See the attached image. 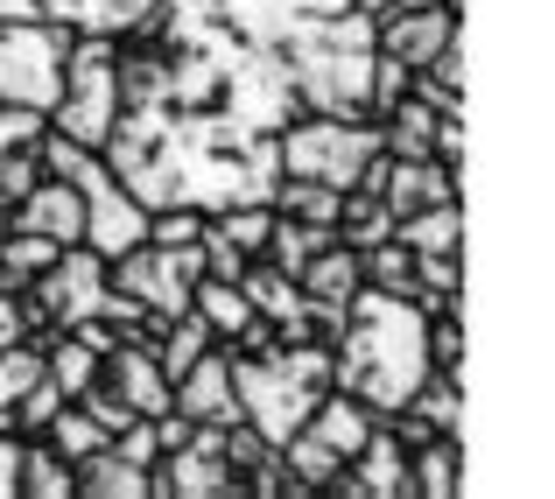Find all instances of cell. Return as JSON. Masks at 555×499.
<instances>
[{
	"instance_id": "obj_10",
	"label": "cell",
	"mask_w": 555,
	"mask_h": 499,
	"mask_svg": "<svg viewBox=\"0 0 555 499\" xmlns=\"http://www.w3.org/2000/svg\"><path fill=\"white\" fill-rule=\"evenodd\" d=\"M99 380H106L134 415H163V408H169V373L155 366V351L141 345V337H120V345L99 359Z\"/></svg>"
},
{
	"instance_id": "obj_25",
	"label": "cell",
	"mask_w": 555,
	"mask_h": 499,
	"mask_svg": "<svg viewBox=\"0 0 555 499\" xmlns=\"http://www.w3.org/2000/svg\"><path fill=\"white\" fill-rule=\"evenodd\" d=\"M42 127H50L42 113H28V106H8V99H0V155H8V149H28V141H36Z\"/></svg>"
},
{
	"instance_id": "obj_13",
	"label": "cell",
	"mask_w": 555,
	"mask_h": 499,
	"mask_svg": "<svg viewBox=\"0 0 555 499\" xmlns=\"http://www.w3.org/2000/svg\"><path fill=\"white\" fill-rule=\"evenodd\" d=\"M464 478V436H422V444H408V492L422 499H450Z\"/></svg>"
},
{
	"instance_id": "obj_28",
	"label": "cell",
	"mask_w": 555,
	"mask_h": 499,
	"mask_svg": "<svg viewBox=\"0 0 555 499\" xmlns=\"http://www.w3.org/2000/svg\"><path fill=\"white\" fill-rule=\"evenodd\" d=\"M379 8H436V0H379ZM450 8H464V0H450Z\"/></svg>"
},
{
	"instance_id": "obj_5",
	"label": "cell",
	"mask_w": 555,
	"mask_h": 499,
	"mask_svg": "<svg viewBox=\"0 0 555 499\" xmlns=\"http://www.w3.org/2000/svg\"><path fill=\"white\" fill-rule=\"evenodd\" d=\"M70 36H78V28L50 22V14H8V22H0V99L50 120L56 85H64Z\"/></svg>"
},
{
	"instance_id": "obj_21",
	"label": "cell",
	"mask_w": 555,
	"mask_h": 499,
	"mask_svg": "<svg viewBox=\"0 0 555 499\" xmlns=\"http://www.w3.org/2000/svg\"><path fill=\"white\" fill-rule=\"evenodd\" d=\"M64 254L56 240H42V232H22V226H0V282L8 289H28L50 260Z\"/></svg>"
},
{
	"instance_id": "obj_26",
	"label": "cell",
	"mask_w": 555,
	"mask_h": 499,
	"mask_svg": "<svg viewBox=\"0 0 555 499\" xmlns=\"http://www.w3.org/2000/svg\"><path fill=\"white\" fill-rule=\"evenodd\" d=\"M0 499H22V430H0Z\"/></svg>"
},
{
	"instance_id": "obj_22",
	"label": "cell",
	"mask_w": 555,
	"mask_h": 499,
	"mask_svg": "<svg viewBox=\"0 0 555 499\" xmlns=\"http://www.w3.org/2000/svg\"><path fill=\"white\" fill-rule=\"evenodd\" d=\"M36 436H42V444L56 450V458H70V464H85V458H92V450H106V430H99V422L85 415L78 401H64V408H56V415L42 422Z\"/></svg>"
},
{
	"instance_id": "obj_24",
	"label": "cell",
	"mask_w": 555,
	"mask_h": 499,
	"mask_svg": "<svg viewBox=\"0 0 555 499\" xmlns=\"http://www.w3.org/2000/svg\"><path fill=\"white\" fill-rule=\"evenodd\" d=\"M149 240L155 246H197L204 240V212L197 204H155L149 212Z\"/></svg>"
},
{
	"instance_id": "obj_16",
	"label": "cell",
	"mask_w": 555,
	"mask_h": 499,
	"mask_svg": "<svg viewBox=\"0 0 555 499\" xmlns=\"http://www.w3.org/2000/svg\"><path fill=\"white\" fill-rule=\"evenodd\" d=\"M78 492L85 499H155V472L149 464H127L120 450H92V458L78 464Z\"/></svg>"
},
{
	"instance_id": "obj_14",
	"label": "cell",
	"mask_w": 555,
	"mask_h": 499,
	"mask_svg": "<svg viewBox=\"0 0 555 499\" xmlns=\"http://www.w3.org/2000/svg\"><path fill=\"white\" fill-rule=\"evenodd\" d=\"M393 240L408 254H464V197H443V204H422V212L393 218Z\"/></svg>"
},
{
	"instance_id": "obj_17",
	"label": "cell",
	"mask_w": 555,
	"mask_h": 499,
	"mask_svg": "<svg viewBox=\"0 0 555 499\" xmlns=\"http://www.w3.org/2000/svg\"><path fill=\"white\" fill-rule=\"evenodd\" d=\"M393 232V212H387V197H379L373 183H352L338 197V226H331V240H345V246H359L366 254L373 240H387Z\"/></svg>"
},
{
	"instance_id": "obj_15",
	"label": "cell",
	"mask_w": 555,
	"mask_h": 499,
	"mask_svg": "<svg viewBox=\"0 0 555 499\" xmlns=\"http://www.w3.org/2000/svg\"><path fill=\"white\" fill-rule=\"evenodd\" d=\"M190 317H197L218 345H232V337L254 324V303H246V289L225 282V274H197V289H190Z\"/></svg>"
},
{
	"instance_id": "obj_9",
	"label": "cell",
	"mask_w": 555,
	"mask_h": 499,
	"mask_svg": "<svg viewBox=\"0 0 555 499\" xmlns=\"http://www.w3.org/2000/svg\"><path fill=\"white\" fill-rule=\"evenodd\" d=\"M169 408H177L183 422H240V401H232V351L225 345H204L197 359L177 373Z\"/></svg>"
},
{
	"instance_id": "obj_3",
	"label": "cell",
	"mask_w": 555,
	"mask_h": 499,
	"mask_svg": "<svg viewBox=\"0 0 555 499\" xmlns=\"http://www.w3.org/2000/svg\"><path fill=\"white\" fill-rule=\"evenodd\" d=\"M113 120H120V36L106 28H78L64 56V85H56L50 127L70 135L78 149H106Z\"/></svg>"
},
{
	"instance_id": "obj_19",
	"label": "cell",
	"mask_w": 555,
	"mask_h": 499,
	"mask_svg": "<svg viewBox=\"0 0 555 499\" xmlns=\"http://www.w3.org/2000/svg\"><path fill=\"white\" fill-rule=\"evenodd\" d=\"M338 197H345V190H331V183H310V176H282L268 204H274L282 218H296V226L331 232V226H338Z\"/></svg>"
},
{
	"instance_id": "obj_6",
	"label": "cell",
	"mask_w": 555,
	"mask_h": 499,
	"mask_svg": "<svg viewBox=\"0 0 555 499\" xmlns=\"http://www.w3.org/2000/svg\"><path fill=\"white\" fill-rule=\"evenodd\" d=\"M197 274H204L197 246H155V240H141V246H127V254L106 260V282L120 289L127 303H141L149 317H183Z\"/></svg>"
},
{
	"instance_id": "obj_27",
	"label": "cell",
	"mask_w": 555,
	"mask_h": 499,
	"mask_svg": "<svg viewBox=\"0 0 555 499\" xmlns=\"http://www.w3.org/2000/svg\"><path fill=\"white\" fill-rule=\"evenodd\" d=\"M28 337V317H22V289H0V345Z\"/></svg>"
},
{
	"instance_id": "obj_8",
	"label": "cell",
	"mask_w": 555,
	"mask_h": 499,
	"mask_svg": "<svg viewBox=\"0 0 555 499\" xmlns=\"http://www.w3.org/2000/svg\"><path fill=\"white\" fill-rule=\"evenodd\" d=\"M0 226L42 232V240H56V246H78L85 240V197H78V183H70V176H50V169H42L36 183L8 204V218H0Z\"/></svg>"
},
{
	"instance_id": "obj_7",
	"label": "cell",
	"mask_w": 555,
	"mask_h": 499,
	"mask_svg": "<svg viewBox=\"0 0 555 499\" xmlns=\"http://www.w3.org/2000/svg\"><path fill=\"white\" fill-rule=\"evenodd\" d=\"M450 36H457V8H450V0H436V8H379L373 14V50L393 56V64H408V71L436 64V50H443Z\"/></svg>"
},
{
	"instance_id": "obj_1",
	"label": "cell",
	"mask_w": 555,
	"mask_h": 499,
	"mask_svg": "<svg viewBox=\"0 0 555 499\" xmlns=\"http://www.w3.org/2000/svg\"><path fill=\"white\" fill-rule=\"evenodd\" d=\"M429 310L415 296H387V289H366L345 303L338 337H331V387L359 394L373 415H393L408 394L429 380Z\"/></svg>"
},
{
	"instance_id": "obj_11",
	"label": "cell",
	"mask_w": 555,
	"mask_h": 499,
	"mask_svg": "<svg viewBox=\"0 0 555 499\" xmlns=\"http://www.w3.org/2000/svg\"><path fill=\"white\" fill-rule=\"evenodd\" d=\"M373 430H379V415L359 401V394H345V387H324V394H317V408L302 415V436H310V444H324L338 464H352L359 444H366Z\"/></svg>"
},
{
	"instance_id": "obj_18",
	"label": "cell",
	"mask_w": 555,
	"mask_h": 499,
	"mask_svg": "<svg viewBox=\"0 0 555 499\" xmlns=\"http://www.w3.org/2000/svg\"><path fill=\"white\" fill-rule=\"evenodd\" d=\"M22 499H78V464L56 458L42 436H22Z\"/></svg>"
},
{
	"instance_id": "obj_2",
	"label": "cell",
	"mask_w": 555,
	"mask_h": 499,
	"mask_svg": "<svg viewBox=\"0 0 555 499\" xmlns=\"http://www.w3.org/2000/svg\"><path fill=\"white\" fill-rule=\"evenodd\" d=\"M296 78L302 113H338V120H373V14L366 8H331L296 14L268 42Z\"/></svg>"
},
{
	"instance_id": "obj_12",
	"label": "cell",
	"mask_w": 555,
	"mask_h": 499,
	"mask_svg": "<svg viewBox=\"0 0 555 499\" xmlns=\"http://www.w3.org/2000/svg\"><path fill=\"white\" fill-rule=\"evenodd\" d=\"M359 282H366V274H359V246H345V240H317L310 260L296 268V289L310 303H331V310H345V303L359 296Z\"/></svg>"
},
{
	"instance_id": "obj_20",
	"label": "cell",
	"mask_w": 555,
	"mask_h": 499,
	"mask_svg": "<svg viewBox=\"0 0 555 499\" xmlns=\"http://www.w3.org/2000/svg\"><path fill=\"white\" fill-rule=\"evenodd\" d=\"M204 232L225 240L240 260H260V246H268V232H274V204H225V212L204 218Z\"/></svg>"
},
{
	"instance_id": "obj_23",
	"label": "cell",
	"mask_w": 555,
	"mask_h": 499,
	"mask_svg": "<svg viewBox=\"0 0 555 499\" xmlns=\"http://www.w3.org/2000/svg\"><path fill=\"white\" fill-rule=\"evenodd\" d=\"M359 274H366V289H387V296H415V254H408L401 240H373L366 254H359Z\"/></svg>"
},
{
	"instance_id": "obj_4",
	"label": "cell",
	"mask_w": 555,
	"mask_h": 499,
	"mask_svg": "<svg viewBox=\"0 0 555 499\" xmlns=\"http://www.w3.org/2000/svg\"><path fill=\"white\" fill-rule=\"evenodd\" d=\"M379 120H338V113H296L274 135V163L282 176H310V183L352 190L379 169Z\"/></svg>"
}]
</instances>
